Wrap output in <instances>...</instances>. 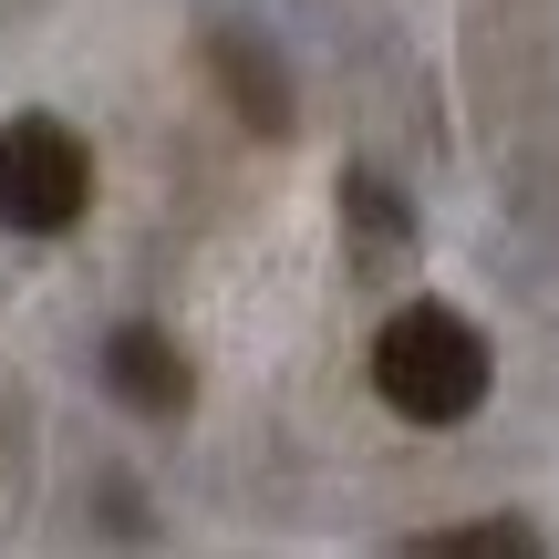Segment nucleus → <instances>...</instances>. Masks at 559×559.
<instances>
[{
    "label": "nucleus",
    "mask_w": 559,
    "mask_h": 559,
    "mask_svg": "<svg viewBox=\"0 0 559 559\" xmlns=\"http://www.w3.org/2000/svg\"><path fill=\"white\" fill-rule=\"evenodd\" d=\"M373 394L394 404L404 425H466L487 404V342H477V321L445 311V300L394 311L383 342H373Z\"/></svg>",
    "instance_id": "1"
},
{
    "label": "nucleus",
    "mask_w": 559,
    "mask_h": 559,
    "mask_svg": "<svg viewBox=\"0 0 559 559\" xmlns=\"http://www.w3.org/2000/svg\"><path fill=\"white\" fill-rule=\"evenodd\" d=\"M83 207H94V156H83V135L52 124V115H11L0 124V228L62 239Z\"/></svg>",
    "instance_id": "2"
},
{
    "label": "nucleus",
    "mask_w": 559,
    "mask_h": 559,
    "mask_svg": "<svg viewBox=\"0 0 559 559\" xmlns=\"http://www.w3.org/2000/svg\"><path fill=\"white\" fill-rule=\"evenodd\" d=\"M104 383H115L135 415H156V425L198 404V373H187V353H177L166 332H145V321H124V332L104 342Z\"/></svg>",
    "instance_id": "3"
},
{
    "label": "nucleus",
    "mask_w": 559,
    "mask_h": 559,
    "mask_svg": "<svg viewBox=\"0 0 559 559\" xmlns=\"http://www.w3.org/2000/svg\"><path fill=\"white\" fill-rule=\"evenodd\" d=\"M218 62H228V83H239L228 104H239L260 135H280V124H290V83L270 73V52H260V41H239V32H218Z\"/></svg>",
    "instance_id": "4"
},
{
    "label": "nucleus",
    "mask_w": 559,
    "mask_h": 559,
    "mask_svg": "<svg viewBox=\"0 0 559 559\" xmlns=\"http://www.w3.org/2000/svg\"><path fill=\"white\" fill-rule=\"evenodd\" d=\"M425 559H487V549H528V519H487V528H436L415 539Z\"/></svg>",
    "instance_id": "5"
}]
</instances>
